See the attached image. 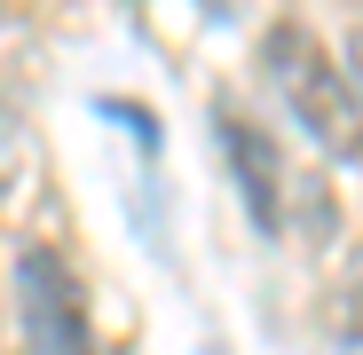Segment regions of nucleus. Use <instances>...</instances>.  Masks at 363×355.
<instances>
[{
	"label": "nucleus",
	"mask_w": 363,
	"mask_h": 355,
	"mask_svg": "<svg viewBox=\"0 0 363 355\" xmlns=\"http://www.w3.org/2000/svg\"><path fill=\"white\" fill-rule=\"evenodd\" d=\"M261 79L277 87V103L292 111V127L308 135L332 166H363V111H355V87L332 55L316 47V32L300 16H277L261 32Z\"/></svg>",
	"instance_id": "1"
},
{
	"label": "nucleus",
	"mask_w": 363,
	"mask_h": 355,
	"mask_svg": "<svg viewBox=\"0 0 363 355\" xmlns=\"http://www.w3.org/2000/svg\"><path fill=\"white\" fill-rule=\"evenodd\" d=\"M16 316H24V355H103L95 316H87V284L40 237L16 245Z\"/></svg>",
	"instance_id": "2"
},
{
	"label": "nucleus",
	"mask_w": 363,
	"mask_h": 355,
	"mask_svg": "<svg viewBox=\"0 0 363 355\" xmlns=\"http://www.w3.org/2000/svg\"><path fill=\"white\" fill-rule=\"evenodd\" d=\"M213 135H221V158H229V182H237V198H245V213H253V229L261 237H284V150L253 127L245 111H213Z\"/></svg>",
	"instance_id": "3"
},
{
	"label": "nucleus",
	"mask_w": 363,
	"mask_h": 355,
	"mask_svg": "<svg viewBox=\"0 0 363 355\" xmlns=\"http://www.w3.org/2000/svg\"><path fill=\"white\" fill-rule=\"evenodd\" d=\"M324 347L332 355H363V245L340 261V276L324 284Z\"/></svg>",
	"instance_id": "4"
},
{
	"label": "nucleus",
	"mask_w": 363,
	"mask_h": 355,
	"mask_svg": "<svg viewBox=\"0 0 363 355\" xmlns=\"http://www.w3.org/2000/svg\"><path fill=\"white\" fill-rule=\"evenodd\" d=\"M347 87H355V111H363V24L347 32Z\"/></svg>",
	"instance_id": "5"
}]
</instances>
